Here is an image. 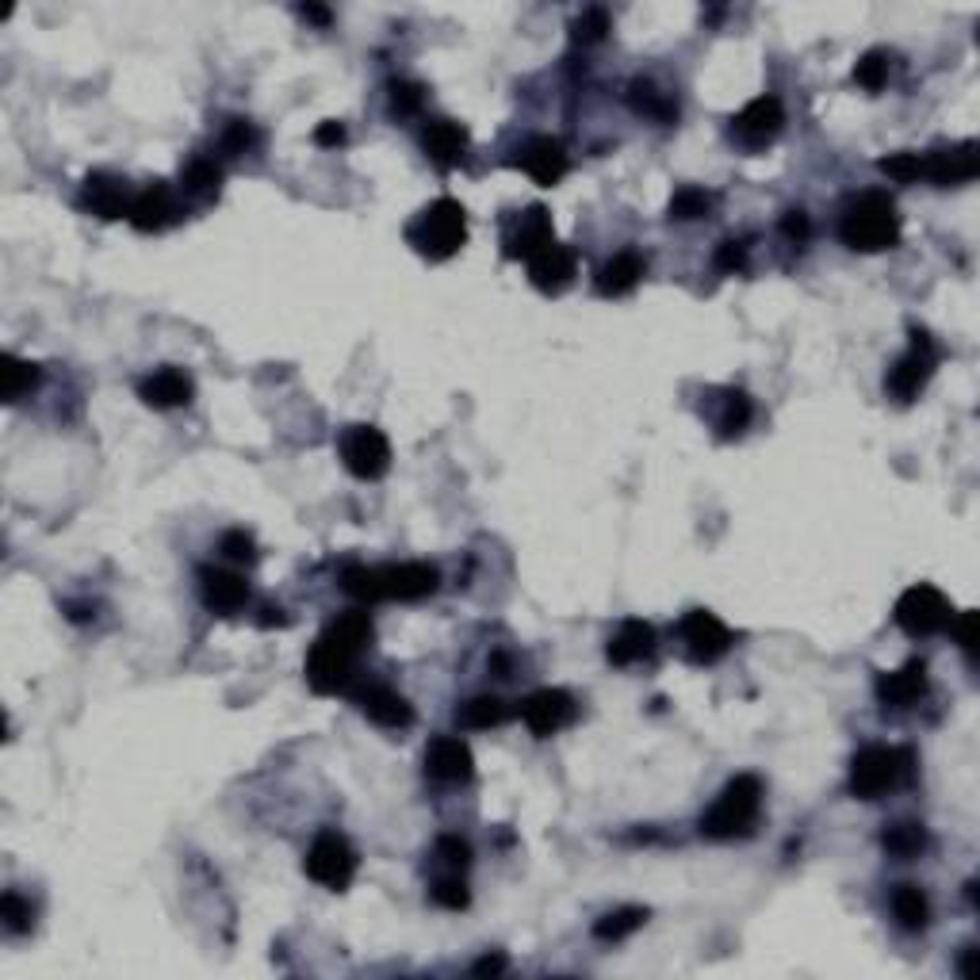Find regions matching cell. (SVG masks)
I'll use <instances>...</instances> for the list:
<instances>
[{
	"instance_id": "cell-1",
	"label": "cell",
	"mask_w": 980,
	"mask_h": 980,
	"mask_svg": "<svg viewBox=\"0 0 980 980\" xmlns=\"http://www.w3.org/2000/svg\"><path fill=\"white\" fill-rule=\"evenodd\" d=\"M376 640V628H372V617L364 609H349L326 628L315 640L307 656V682L315 694H341L349 690L356 674V663L361 656L372 648Z\"/></svg>"
},
{
	"instance_id": "cell-2",
	"label": "cell",
	"mask_w": 980,
	"mask_h": 980,
	"mask_svg": "<svg viewBox=\"0 0 980 980\" xmlns=\"http://www.w3.org/2000/svg\"><path fill=\"white\" fill-rule=\"evenodd\" d=\"M441 586L433 563H391V567H345L341 590L356 602H418Z\"/></svg>"
},
{
	"instance_id": "cell-3",
	"label": "cell",
	"mask_w": 980,
	"mask_h": 980,
	"mask_svg": "<svg viewBox=\"0 0 980 980\" xmlns=\"http://www.w3.org/2000/svg\"><path fill=\"white\" fill-rule=\"evenodd\" d=\"M839 238L854 253H881L900 246V215L889 192H862L839 219Z\"/></svg>"
},
{
	"instance_id": "cell-4",
	"label": "cell",
	"mask_w": 980,
	"mask_h": 980,
	"mask_svg": "<svg viewBox=\"0 0 980 980\" xmlns=\"http://www.w3.org/2000/svg\"><path fill=\"white\" fill-rule=\"evenodd\" d=\"M407 242L425 257V261H453L468 246V212L460 200L441 196L430 207L418 212V219L407 227Z\"/></svg>"
},
{
	"instance_id": "cell-5",
	"label": "cell",
	"mask_w": 980,
	"mask_h": 980,
	"mask_svg": "<svg viewBox=\"0 0 980 980\" xmlns=\"http://www.w3.org/2000/svg\"><path fill=\"white\" fill-rule=\"evenodd\" d=\"M762 812V782L754 774H736L717 797V805L702 816V835L728 843V839H743L754 831Z\"/></svg>"
},
{
	"instance_id": "cell-6",
	"label": "cell",
	"mask_w": 980,
	"mask_h": 980,
	"mask_svg": "<svg viewBox=\"0 0 980 980\" xmlns=\"http://www.w3.org/2000/svg\"><path fill=\"white\" fill-rule=\"evenodd\" d=\"M915 774V754L908 747H866L851 762V793L858 800H881Z\"/></svg>"
},
{
	"instance_id": "cell-7",
	"label": "cell",
	"mask_w": 980,
	"mask_h": 980,
	"mask_svg": "<svg viewBox=\"0 0 980 980\" xmlns=\"http://www.w3.org/2000/svg\"><path fill=\"white\" fill-rule=\"evenodd\" d=\"M356 866H361V858H356V851L349 846V839L338 835V831H322V835L310 843L307 858H303V869H307L310 881H318L330 892H345L356 877Z\"/></svg>"
},
{
	"instance_id": "cell-8",
	"label": "cell",
	"mask_w": 980,
	"mask_h": 980,
	"mask_svg": "<svg viewBox=\"0 0 980 980\" xmlns=\"http://www.w3.org/2000/svg\"><path fill=\"white\" fill-rule=\"evenodd\" d=\"M935 364H938V349H935V341H931V333L912 330V349L889 368V376H885V391H889L897 402H912L915 395L927 387V379L935 376Z\"/></svg>"
},
{
	"instance_id": "cell-9",
	"label": "cell",
	"mask_w": 980,
	"mask_h": 980,
	"mask_svg": "<svg viewBox=\"0 0 980 980\" xmlns=\"http://www.w3.org/2000/svg\"><path fill=\"white\" fill-rule=\"evenodd\" d=\"M954 613H950V602H946V594L938 586H931V582H920V586L904 590L897 602V625L904 628L908 636H935L943 633V628H950Z\"/></svg>"
},
{
	"instance_id": "cell-10",
	"label": "cell",
	"mask_w": 980,
	"mask_h": 980,
	"mask_svg": "<svg viewBox=\"0 0 980 980\" xmlns=\"http://www.w3.org/2000/svg\"><path fill=\"white\" fill-rule=\"evenodd\" d=\"M341 464L356 479H384L391 468V445L376 425H349L338 441Z\"/></svg>"
},
{
	"instance_id": "cell-11",
	"label": "cell",
	"mask_w": 980,
	"mask_h": 980,
	"mask_svg": "<svg viewBox=\"0 0 980 980\" xmlns=\"http://www.w3.org/2000/svg\"><path fill=\"white\" fill-rule=\"evenodd\" d=\"M679 633H682V643H686V659L694 666H713L732 651V633H728L725 620L713 617L709 609L686 613Z\"/></svg>"
},
{
	"instance_id": "cell-12",
	"label": "cell",
	"mask_w": 980,
	"mask_h": 980,
	"mask_svg": "<svg viewBox=\"0 0 980 980\" xmlns=\"http://www.w3.org/2000/svg\"><path fill=\"white\" fill-rule=\"evenodd\" d=\"M127 219H130V227H135L138 235H161V230L176 227V223L184 219V207H181L176 192L169 189L166 181H153L150 189L135 196Z\"/></svg>"
},
{
	"instance_id": "cell-13",
	"label": "cell",
	"mask_w": 980,
	"mask_h": 980,
	"mask_svg": "<svg viewBox=\"0 0 980 980\" xmlns=\"http://www.w3.org/2000/svg\"><path fill=\"white\" fill-rule=\"evenodd\" d=\"M551 242H556V230H551L548 207L533 204V207H525V212H521L510 227H505L502 249H505L510 261H533V257L540 253V249H548Z\"/></svg>"
},
{
	"instance_id": "cell-14",
	"label": "cell",
	"mask_w": 980,
	"mask_h": 980,
	"mask_svg": "<svg viewBox=\"0 0 980 980\" xmlns=\"http://www.w3.org/2000/svg\"><path fill=\"white\" fill-rule=\"evenodd\" d=\"M574 697L567 694V690H536V694H528L525 702H521V720L528 725V732L548 739L556 732H563L567 725L574 720Z\"/></svg>"
},
{
	"instance_id": "cell-15",
	"label": "cell",
	"mask_w": 980,
	"mask_h": 980,
	"mask_svg": "<svg viewBox=\"0 0 980 980\" xmlns=\"http://www.w3.org/2000/svg\"><path fill=\"white\" fill-rule=\"evenodd\" d=\"M980 173V146L977 143H958L943 146V150L923 158V176L935 181L938 189H954V184H969Z\"/></svg>"
},
{
	"instance_id": "cell-16",
	"label": "cell",
	"mask_w": 980,
	"mask_h": 980,
	"mask_svg": "<svg viewBox=\"0 0 980 980\" xmlns=\"http://www.w3.org/2000/svg\"><path fill=\"white\" fill-rule=\"evenodd\" d=\"M513 166L525 169L540 189H556V184L567 176V150H563V143L551 135L528 138V143L517 150V158H513Z\"/></svg>"
},
{
	"instance_id": "cell-17",
	"label": "cell",
	"mask_w": 980,
	"mask_h": 980,
	"mask_svg": "<svg viewBox=\"0 0 980 980\" xmlns=\"http://www.w3.org/2000/svg\"><path fill=\"white\" fill-rule=\"evenodd\" d=\"M785 123V107L777 96H759L751 100V104L743 107V112L732 119V135L739 138L743 146H751V150H759V146L774 143L777 130H782Z\"/></svg>"
},
{
	"instance_id": "cell-18",
	"label": "cell",
	"mask_w": 980,
	"mask_h": 980,
	"mask_svg": "<svg viewBox=\"0 0 980 980\" xmlns=\"http://www.w3.org/2000/svg\"><path fill=\"white\" fill-rule=\"evenodd\" d=\"M574 276H579V257H574V249L563 242H551L548 249H540V253L528 261V280H533V287H540L544 295L567 292V287L574 284Z\"/></svg>"
},
{
	"instance_id": "cell-19",
	"label": "cell",
	"mask_w": 980,
	"mask_h": 980,
	"mask_svg": "<svg viewBox=\"0 0 980 980\" xmlns=\"http://www.w3.org/2000/svg\"><path fill=\"white\" fill-rule=\"evenodd\" d=\"M425 774H430L433 782H445V785L468 782V777L476 774L471 747L456 736H437L430 747H425Z\"/></svg>"
},
{
	"instance_id": "cell-20",
	"label": "cell",
	"mask_w": 980,
	"mask_h": 980,
	"mask_svg": "<svg viewBox=\"0 0 980 980\" xmlns=\"http://www.w3.org/2000/svg\"><path fill=\"white\" fill-rule=\"evenodd\" d=\"M130 192L127 184L119 181V176L112 173H89L81 184V207L89 215H96V219H123V215H130Z\"/></svg>"
},
{
	"instance_id": "cell-21",
	"label": "cell",
	"mask_w": 980,
	"mask_h": 980,
	"mask_svg": "<svg viewBox=\"0 0 980 980\" xmlns=\"http://www.w3.org/2000/svg\"><path fill=\"white\" fill-rule=\"evenodd\" d=\"M200 597L212 613L230 617L249 602V582L235 571H223V567H200Z\"/></svg>"
},
{
	"instance_id": "cell-22",
	"label": "cell",
	"mask_w": 980,
	"mask_h": 980,
	"mask_svg": "<svg viewBox=\"0 0 980 980\" xmlns=\"http://www.w3.org/2000/svg\"><path fill=\"white\" fill-rule=\"evenodd\" d=\"M923 694H927V663H923V659H912V663H904L900 671L877 679V702H881L885 709H908V705H915Z\"/></svg>"
},
{
	"instance_id": "cell-23",
	"label": "cell",
	"mask_w": 980,
	"mask_h": 980,
	"mask_svg": "<svg viewBox=\"0 0 980 980\" xmlns=\"http://www.w3.org/2000/svg\"><path fill=\"white\" fill-rule=\"evenodd\" d=\"M471 135L468 127H460L456 119H433L430 127L422 130V150L430 153L433 166L441 169H456L464 158H468Z\"/></svg>"
},
{
	"instance_id": "cell-24",
	"label": "cell",
	"mask_w": 980,
	"mask_h": 980,
	"mask_svg": "<svg viewBox=\"0 0 980 980\" xmlns=\"http://www.w3.org/2000/svg\"><path fill=\"white\" fill-rule=\"evenodd\" d=\"M192 395H196V387H192L189 372L181 368H158L138 384V399L153 410H181L192 402Z\"/></svg>"
},
{
	"instance_id": "cell-25",
	"label": "cell",
	"mask_w": 980,
	"mask_h": 980,
	"mask_svg": "<svg viewBox=\"0 0 980 980\" xmlns=\"http://www.w3.org/2000/svg\"><path fill=\"white\" fill-rule=\"evenodd\" d=\"M353 702L361 705V713L368 720H376L379 728H410L414 725V709L402 694H395L391 686H361L353 694Z\"/></svg>"
},
{
	"instance_id": "cell-26",
	"label": "cell",
	"mask_w": 980,
	"mask_h": 980,
	"mask_svg": "<svg viewBox=\"0 0 980 980\" xmlns=\"http://www.w3.org/2000/svg\"><path fill=\"white\" fill-rule=\"evenodd\" d=\"M643 272H648V261H643L636 249H620V253H613L609 261L597 269L594 287H597V295H605V299H620V295L636 292Z\"/></svg>"
},
{
	"instance_id": "cell-27",
	"label": "cell",
	"mask_w": 980,
	"mask_h": 980,
	"mask_svg": "<svg viewBox=\"0 0 980 980\" xmlns=\"http://www.w3.org/2000/svg\"><path fill=\"white\" fill-rule=\"evenodd\" d=\"M651 651H656V628H651L648 620H625V625L613 633L605 656H609L613 666H633V663H640V659H648Z\"/></svg>"
},
{
	"instance_id": "cell-28",
	"label": "cell",
	"mask_w": 980,
	"mask_h": 980,
	"mask_svg": "<svg viewBox=\"0 0 980 980\" xmlns=\"http://www.w3.org/2000/svg\"><path fill=\"white\" fill-rule=\"evenodd\" d=\"M505 717H510V705H505L502 697H494V694H479V697H471V702H464L460 709H456V725L476 728V732H487V728L505 725Z\"/></svg>"
},
{
	"instance_id": "cell-29",
	"label": "cell",
	"mask_w": 980,
	"mask_h": 980,
	"mask_svg": "<svg viewBox=\"0 0 980 980\" xmlns=\"http://www.w3.org/2000/svg\"><path fill=\"white\" fill-rule=\"evenodd\" d=\"M892 915L904 931H923L931 923V900L920 885H897L892 892Z\"/></svg>"
},
{
	"instance_id": "cell-30",
	"label": "cell",
	"mask_w": 980,
	"mask_h": 980,
	"mask_svg": "<svg viewBox=\"0 0 980 980\" xmlns=\"http://www.w3.org/2000/svg\"><path fill=\"white\" fill-rule=\"evenodd\" d=\"M754 418V402L747 391H736V387H728L725 395H720V414H717V430L725 441H736L747 433V425H751Z\"/></svg>"
},
{
	"instance_id": "cell-31",
	"label": "cell",
	"mask_w": 980,
	"mask_h": 980,
	"mask_svg": "<svg viewBox=\"0 0 980 980\" xmlns=\"http://www.w3.org/2000/svg\"><path fill=\"white\" fill-rule=\"evenodd\" d=\"M223 189V169L212 158H192L181 169V192L192 200H215Z\"/></svg>"
},
{
	"instance_id": "cell-32",
	"label": "cell",
	"mask_w": 980,
	"mask_h": 980,
	"mask_svg": "<svg viewBox=\"0 0 980 980\" xmlns=\"http://www.w3.org/2000/svg\"><path fill=\"white\" fill-rule=\"evenodd\" d=\"M628 104H633L636 115H648V119H659V123H674V119H679V107H674V100L663 96V92H659L651 81H633V84H628Z\"/></svg>"
},
{
	"instance_id": "cell-33",
	"label": "cell",
	"mask_w": 980,
	"mask_h": 980,
	"mask_svg": "<svg viewBox=\"0 0 980 980\" xmlns=\"http://www.w3.org/2000/svg\"><path fill=\"white\" fill-rule=\"evenodd\" d=\"M35 384H38L35 364L20 361V356H4V361H0V399L4 402L23 399Z\"/></svg>"
},
{
	"instance_id": "cell-34",
	"label": "cell",
	"mask_w": 980,
	"mask_h": 980,
	"mask_svg": "<svg viewBox=\"0 0 980 980\" xmlns=\"http://www.w3.org/2000/svg\"><path fill=\"white\" fill-rule=\"evenodd\" d=\"M643 923H648V908H617V912L602 915V920L594 923V938H602V943H620V938L636 935Z\"/></svg>"
},
{
	"instance_id": "cell-35",
	"label": "cell",
	"mask_w": 980,
	"mask_h": 980,
	"mask_svg": "<svg viewBox=\"0 0 980 980\" xmlns=\"http://www.w3.org/2000/svg\"><path fill=\"white\" fill-rule=\"evenodd\" d=\"M881 846L892 854V858H915V854L927 846V831L920 823H892L889 831L881 835Z\"/></svg>"
},
{
	"instance_id": "cell-36",
	"label": "cell",
	"mask_w": 980,
	"mask_h": 980,
	"mask_svg": "<svg viewBox=\"0 0 980 980\" xmlns=\"http://www.w3.org/2000/svg\"><path fill=\"white\" fill-rule=\"evenodd\" d=\"M713 212V196L705 189H679L666 204V219L674 223H697Z\"/></svg>"
},
{
	"instance_id": "cell-37",
	"label": "cell",
	"mask_w": 980,
	"mask_h": 980,
	"mask_svg": "<svg viewBox=\"0 0 980 980\" xmlns=\"http://www.w3.org/2000/svg\"><path fill=\"white\" fill-rule=\"evenodd\" d=\"M387 107H391L395 119H410L425 107V84L418 81H391L387 89Z\"/></svg>"
},
{
	"instance_id": "cell-38",
	"label": "cell",
	"mask_w": 980,
	"mask_h": 980,
	"mask_svg": "<svg viewBox=\"0 0 980 980\" xmlns=\"http://www.w3.org/2000/svg\"><path fill=\"white\" fill-rule=\"evenodd\" d=\"M854 81H858L866 92L885 89V81H889V54H885V50L862 54L858 66H854Z\"/></svg>"
},
{
	"instance_id": "cell-39",
	"label": "cell",
	"mask_w": 980,
	"mask_h": 980,
	"mask_svg": "<svg viewBox=\"0 0 980 980\" xmlns=\"http://www.w3.org/2000/svg\"><path fill=\"white\" fill-rule=\"evenodd\" d=\"M605 35H609V12H605V8H586V12L571 23V38L582 46L602 43Z\"/></svg>"
},
{
	"instance_id": "cell-40",
	"label": "cell",
	"mask_w": 980,
	"mask_h": 980,
	"mask_svg": "<svg viewBox=\"0 0 980 980\" xmlns=\"http://www.w3.org/2000/svg\"><path fill=\"white\" fill-rule=\"evenodd\" d=\"M0 920H4V927L12 931V935H27L31 923H35V912H31V904L20 897V892L8 889L4 897H0Z\"/></svg>"
},
{
	"instance_id": "cell-41",
	"label": "cell",
	"mask_w": 980,
	"mask_h": 980,
	"mask_svg": "<svg viewBox=\"0 0 980 980\" xmlns=\"http://www.w3.org/2000/svg\"><path fill=\"white\" fill-rule=\"evenodd\" d=\"M430 897H433V904L448 908V912H464V908L471 904V892H468V885L460 881V874L441 877V881L430 889Z\"/></svg>"
},
{
	"instance_id": "cell-42",
	"label": "cell",
	"mask_w": 980,
	"mask_h": 980,
	"mask_svg": "<svg viewBox=\"0 0 980 980\" xmlns=\"http://www.w3.org/2000/svg\"><path fill=\"white\" fill-rule=\"evenodd\" d=\"M881 173L897 184H912L923 176V158L920 153H889V158H881Z\"/></svg>"
},
{
	"instance_id": "cell-43",
	"label": "cell",
	"mask_w": 980,
	"mask_h": 980,
	"mask_svg": "<svg viewBox=\"0 0 980 980\" xmlns=\"http://www.w3.org/2000/svg\"><path fill=\"white\" fill-rule=\"evenodd\" d=\"M437 858L445 862L453 874H460V869L471 866V843L460 835H441L437 839Z\"/></svg>"
},
{
	"instance_id": "cell-44",
	"label": "cell",
	"mask_w": 980,
	"mask_h": 980,
	"mask_svg": "<svg viewBox=\"0 0 980 980\" xmlns=\"http://www.w3.org/2000/svg\"><path fill=\"white\" fill-rule=\"evenodd\" d=\"M223 150L230 153V158H238V153H249L257 146V130H253V123H246V119H230L227 123V130H223Z\"/></svg>"
},
{
	"instance_id": "cell-45",
	"label": "cell",
	"mask_w": 980,
	"mask_h": 980,
	"mask_svg": "<svg viewBox=\"0 0 980 980\" xmlns=\"http://www.w3.org/2000/svg\"><path fill=\"white\" fill-rule=\"evenodd\" d=\"M219 551L227 559H235V563H257V544L246 528H230V533H223Z\"/></svg>"
},
{
	"instance_id": "cell-46",
	"label": "cell",
	"mask_w": 980,
	"mask_h": 980,
	"mask_svg": "<svg viewBox=\"0 0 980 980\" xmlns=\"http://www.w3.org/2000/svg\"><path fill=\"white\" fill-rule=\"evenodd\" d=\"M713 264H717V272H743L747 269V242H739V238H725V242L717 246V257H713Z\"/></svg>"
},
{
	"instance_id": "cell-47",
	"label": "cell",
	"mask_w": 980,
	"mask_h": 980,
	"mask_svg": "<svg viewBox=\"0 0 980 980\" xmlns=\"http://www.w3.org/2000/svg\"><path fill=\"white\" fill-rule=\"evenodd\" d=\"M782 235L789 238L793 246H805L808 238H812V223H808V215L800 212V207H793V212L782 215Z\"/></svg>"
},
{
	"instance_id": "cell-48",
	"label": "cell",
	"mask_w": 980,
	"mask_h": 980,
	"mask_svg": "<svg viewBox=\"0 0 980 980\" xmlns=\"http://www.w3.org/2000/svg\"><path fill=\"white\" fill-rule=\"evenodd\" d=\"M950 628H954V636H958L961 651H966V656H973V648H977V636H973V628H977V613H973V609H966L958 620H950Z\"/></svg>"
},
{
	"instance_id": "cell-49",
	"label": "cell",
	"mask_w": 980,
	"mask_h": 980,
	"mask_svg": "<svg viewBox=\"0 0 980 980\" xmlns=\"http://www.w3.org/2000/svg\"><path fill=\"white\" fill-rule=\"evenodd\" d=\"M315 143H318V146H326V150H333V146L345 143V127H341L338 119H326L322 127L315 130Z\"/></svg>"
},
{
	"instance_id": "cell-50",
	"label": "cell",
	"mask_w": 980,
	"mask_h": 980,
	"mask_svg": "<svg viewBox=\"0 0 980 980\" xmlns=\"http://www.w3.org/2000/svg\"><path fill=\"white\" fill-rule=\"evenodd\" d=\"M505 966H510V961H505V954H487L483 961H476V969H471V973H476V977H498V973H505Z\"/></svg>"
},
{
	"instance_id": "cell-51",
	"label": "cell",
	"mask_w": 980,
	"mask_h": 980,
	"mask_svg": "<svg viewBox=\"0 0 980 980\" xmlns=\"http://www.w3.org/2000/svg\"><path fill=\"white\" fill-rule=\"evenodd\" d=\"M299 15L310 23H318V27H330V8H322V4H303Z\"/></svg>"
},
{
	"instance_id": "cell-52",
	"label": "cell",
	"mask_w": 980,
	"mask_h": 980,
	"mask_svg": "<svg viewBox=\"0 0 980 980\" xmlns=\"http://www.w3.org/2000/svg\"><path fill=\"white\" fill-rule=\"evenodd\" d=\"M287 625V613L280 605H264L261 609V628H284Z\"/></svg>"
},
{
	"instance_id": "cell-53",
	"label": "cell",
	"mask_w": 980,
	"mask_h": 980,
	"mask_svg": "<svg viewBox=\"0 0 980 980\" xmlns=\"http://www.w3.org/2000/svg\"><path fill=\"white\" fill-rule=\"evenodd\" d=\"M961 977H969V980L977 977V946H966V958H961Z\"/></svg>"
},
{
	"instance_id": "cell-54",
	"label": "cell",
	"mask_w": 980,
	"mask_h": 980,
	"mask_svg": "<svg viewBox=\"0 0 980 980\" xmlns=\"http://www.w3.org/2000/svg\"><path fill=\"white\" fill-rule=\"evenodd\" d=\"M490 671H494L498 679H505V671H510V659H505V656H490Z\"/></svg>"
},
{
	"instance_id": "cell-55",
	"label": "cell",
	"mask_w": 980,
	"mask_h": 980,
	"mask_svg": "<svg viewBox=\"0 0 980 980\" xmlns=\"http://www.w3.org/2000/svg\"><path fill=\"white\" fill-rule=\"evenodd\" d=\"M66 609H69V620H77V625L89 620V609H84V605H66Z\"/></svg>"
}]
</instances>
